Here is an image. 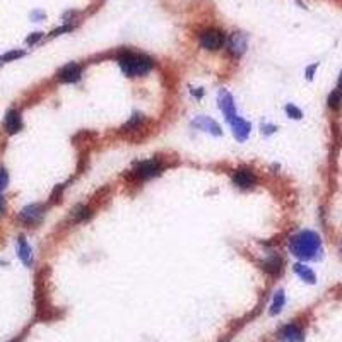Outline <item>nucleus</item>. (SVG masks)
Segmentation results:
<instances>
[{"label": "nucleus", "instance_id": "nucleus-10", "mask_svg": "<svg viewBox=\"0 0 342 342\" xmlns=\"http://www.w3.org/2000/svg\"><path fill=\"white\" fill-rule=\"evenodd\" d=\"M82 76V67L76 62H70L65 67L60 69L59 72V81L65 82V84H72V82H77Z\"/></svg>", "mask_w": 342, "mask_h": 342}, {"label": "nucleus", "instance_id": "nucleus-15", "mask_svg": "<svg viewBox=\"0 0 342 342\" xmlns=\"http://www.w3.org/2000/svg\"><path fill=\"white\" fill-rule=\"evenodd\" d=\"M17 255H19L21 262H23L24 265L29 267L33 264V250L28 245V241H26L24 236H21V238L17 240Z\"/></svg>", "mask_w": 342, "mask_h": 342}, {"label": "nucleus", "instance_id": "nucleus-6", "mask_svg": "<svg viewBox=\"0 0 342 342\" xmlns=\"http://www.w3.org/2000/svg\"><path fill=\"white\" fill-rule=\"evenodd\" d=\"M217 103H219V109L222 111V115H224L226 120L231 124V122L236 118V106H235L233 96L227 93L226 89H221L217 94Z\"/></svg>", "mask_w": 342, "mask_h": 342}, {"label": "nucleus", "instance_id": "nucleus-4", "mask_svg": "<svg viewBox=\"0 0 342 342\" xmlns=\"http://www.w3.org/2000/svg\"><path fill=\"white\" fill-rule=\"evenodd\" d=\"M224 41H226L224 34H222V31H219V29H205V31L199 34V43L204 50L216 51L219 48H222Z\"/></svg>", "mask_w": 342, "mask_h": 342}, {"label": "nucleus", "instance_id": "nucleus-11", "mask_svg": "<svg viewBox=\"0 0 342 342\" xmlns=\"http://www.w3.org/2000/svg\"><path fill=\"white\" fill-rule=\"evenodd\" d=\"M192 127H195V129L199 130H204V132H209L212 135H216V137H219V135H222V130L221 127H219V124L216 120H212V118L209 117H197L192 120Z\"/></svg>", "mask_w": 342, "mask_h": 342}, {"label": "nucleus", "instance_id": "nucleus-3", "mask_svg": "<svg viewBox=\"0 0 342 342\" xmlns=\"http://www.w3.org/2000/svg\"><path fill=\"white\" fill-rule=\"evenodd\" d=\"M161 171H163V164L159 159H147L135 164V168L132 169V177L137 180H151L161 175Z\"/></svg>", "mask_w": 342, "mask_h": 342}, {"label": "nucleus", "instance_id": "nucleus-24", "mask_svg": "<svg viewBox=\"0 0 342 342\" xmlns=\"http://www.w3.org/2000/svg\"><path fill=\"white\" fill-rule=\"evenodd\" d=\"M275 130H277V127L275 125H262V134L264 135H270V134H274Z\"/></svg>", "mask_w": 342, "mask_h": 342}, {"label": "nucleus", "instance_id": "nucleus-29", "mask_svg": "<svg viewBox=\"0 0 342 342\" xmlns=\"http://www.w3.org/2000/svg\"><path fill=\"white\" fill-rule=\"evenodd\" d=\"M339 89L342 91V72H340V76H339Z\"/></svg>", "mask_w": 342, "mask_h": 342}, {"label": "nucleus", "instance_id": "nucleus-25", "mask_svg": "<svg viewBox=\"0 0 342 342\" xmlns=\"http://www.w3.org/2000/svg\"><path fill=\"white\" fill-rule=\"evenodd\" d=\"M39 38H41V33H34L33 36H29L26 41H28V45H34V43H36Z\"/></svg>", "mask_w": 342, "mask_h": 342}, {"label": "nucleus", "instance_id": "nucleus-12", "mask_svg": "<svg viewBox=\"0 0 342 342\" xmlns=\"http://www.w3.org/2000/svg\"><path fill=\"white\" fill-rule=\"evenodd\" d=\"M282 269H284V260L279 255H275V253L262 262V270H264L265 274L272 275V277L279 275L280 272H282Z\"/></svg>", "mask_w": 342, "mask_h": 342}, {"label": "nucleus", "instance_id": "nucleus-14", "mask_svg": "<svg viewBox=\"0 0 342 342\" xmlns=\"http://www.w3.org/2000/svg\"><path fill=\"white\" fill-rule=\"evenodd\" d=\"M4 127H6L9 135H14V134L19 132V130L23 129V120H21L19 111H16V109L7 111L6 120H4Z\"/></svg>", "mask_w": 342, "mask_h": 342}, {"label": "nucleus", "instance_id": "nucleus-13", "mask_svg": "<svg viewBox=\"0 0 342 342\" xmlns=\"http://www.w3.org/2000/svg\"><path fill=\"white\" fill-rule=\"evenodd\" d=\"M231 129H233V135L236 140H240V142H245V140L248 139L250 135V130H252V127L247 120H243V118L236 117L233 122H231Z\"/></svg>", "mask_w": 342, "mask_h": 342}, {"label": "nucleus", "instance_id": "nucleus-5", "mask_svg": "<svg viewBox=\"0 0 342 342\" xmlns=\"http://www.w3.org/2000/svg\"><path fill=\"white\" fill-rule=\"evenodd\" d=\"M233 185L241 188V190H248L257 185V175L250 168H238L233 173Z\"/></svg>", "mask_w": 342, "mask_h": 342}, {"label": "nucleus", "instance_id": "nucleus-23", "mask_svg": "<svg viewBox=\"0 0 342 342\" xmlns=\"http://www.w3.org/2000/svg\"><path fill=\"white\" fill-rule=\"evenodd\" d=\"M9 185V173L4 168H0V192Z\"/></svg>", "mask_w": 342, "mask_h": 342}, {"label": "nucleus", "instance_id": "nucleus-22", "mask_svg": "<svg viewBox=\"0 0 342 342\" xmlns=\"http://www.w3.org/2000/svg\"><path fill=\"white\" fill-rule=\"evenodd\" d=\"M24 55V51L21 50H16V51H9L2 56V62H11V60H16V59H21V56Z\"/></svg>", "mask_w": 342, "mask_h": 342}, {"label": "nucleus", "instance_id": "nucleus-30", "mask_svg": "<svg viewBox=\"0 0 342 342\" xmlns=\"http://www.w3.org/2000/svg\"><path fill=\"white\" fill-rule=\"evenodd\" d=\"M340 250H342V241H340Z\"/></svg>", "mask_w": 342, "mask_h": 342}, {"label": "nucleus", "instance_id": "nucleus-28", "mask_svg": "<svg viewBox=\"0 0 342 342\" xmlns=\"http://www.w3.org/2000/svg\"><path fill=\"white\" fill-rule=\"evenodd\" d=\"M192 94L197 96V98H202V94H204V93H202V91H195V89H194V91H192Z\"/></svg>", "mask_w": 342, "mask_h": 342}, {"label": "nucleus", "instance_id": "nucleus-26", "mask_svg": "<svg viewBox=\"0 0 342 342\" xmlns=\"http://www.w3.org/2000/svg\"><path fill=\"white\" fill-rule=\"evenodd\" d=\"M6 214V199L0 194V216H4Z\"/></svg>", "mask_w": 342, "mask_h": 342}, {"label": "nucleus", "instance_id": "nucleus-19", "mask_svg": "<svg viewBox=\"0 0 342 342\" xmlns=\"http://www.w3.org/2000/svg\"><path fill=\"white\" fill-rule=\"evenodd\" d=\"M284 305H286V296H284V291H279L275 293L274 295V300H272V305H270V311L269 313L272 315H277V313H280L282 311V308H284Z\"/></svg>", "mask_w": 342, "mask_h": 342}, {"label": "nucleus", "instance_id": "nucleus-8", "mask_svg": "<svg viewBox=\"0 0 342 342\" xmlns=\"http://www.w3.org/2000/svg\"><path fill=\"white\" fill-rule=\"evenodd\" d=\"M280 342H305V332L298 323H288L279 330Z\"/></svg>", "mask_w": 342, "mask_h": 342}, {"label": "nucleus", "instance_id": "nucleus-7", "mask_svg": "<svg viewBox=\"0 0 342 342\" xmlns=\"http://www.w3.org/2000/svg\"><path fill=\"white\" fill-rule=\"evenodd\" d=\"M43 216H45V209H43V205L31 204L19 212V221L24 222V224L33 226V224H38V222L43 219Z\"/></svg>", "mask_w": 342, "mask_h": 342}, {"label": "nucleus", "instance_id": "nucleus-18", "mask_svg": "<svg viewBox=\"0 0 342 342\" xmlns=\"http://www.w3.org/2000/svg\"><path fill=\"white\" fill-rule=\"evenodd\" d=\"M144 122H146V117H144L142 113H134V115L130 117V120L122 127V130H125V132H134V130L140 129V125H142Z\"/></svg>", "mask_w": 342, "mask_h": 342}, {"label": "nucleus", "instance_id": "nucleus-21", "mask_svg": "<svg viewBox=\"0 0 342 342\" xmlns=\"http://www.w3.org/2000/svg\"><path fill=\"white\" fill-rule=\"evenodd\" d=\"M286 113L289 118H295V120H300L301 117H303V113H301L300 108H296L295 104H288L286 106Z\"/></svg>", "mask_w": 342, "mask_h": 342}, {"label": "nucleus", "instance_id": "nucleus-27", "mask_svg": "<svg viewBox=\"0 0 342 342\" xmlns=\"http://www.w3.org/2000/svg\"><path fill=\"white\" fill-rule=\"evenodd\" d=\"M317 67H318V65L315 64V65H311V67L306 69V77H308V79L313 77V72H315V69H317Z\"/></svg>", "mask_w": 342, "mask_h": 342}, {"label": "nucleus", "instance_id": "nucleus-2", "mask_svg": "<svg viewBox=\"0 0 342 342\" xmlns=\"http://www.w3.org/2000/svg\"><path fill=\"white\" fill-rule=\"evenodd\" d=\"M118 64H120V69L125 76L129 77H139V76H146L154 67V62H152L151 56L142 55V53H132V51H127L118 59Z\"/></svg>", "mask_w": 342, "mask_h": 342}, {"label": "nucleus", "instance_id": "nucleus-20", "mask_svg": "<svg viewBox=\"0 0 342 342\" xmlns=\"http://www.w3.org/2000/svg\"><path fill=\"white\" fill-rule=\"evenodd\" d=\"M342 104V91L337 87V89H334L330 93V96H328V108L332 109H339Z\"/></svg>", "mask_w": 342, "mask_h": 342}, {"label": "nucleus", "instance_id": "nucleus-1", "mask_svg": "<svg viewBox=\"0 0 342 342\" xmlns=\"http://www.w3.org/2000/svg\"><path fill=\"white\" fill-rule=\"evenodd\" d=\"M289 252L300 260H315L322 253V240L315 231H300L289 240Z\"/></svg>", "mask_w": 342, "mask_h": 342}, {"label": "nucleus", "instance_id": "nucleus-31", "mask_svg": "<svg viewBox=\"0 0 342 342\" xmlns=\"http://www.w3.org/2000/svg\"><path fill=\"white\" fill-rule=\"evenodd\" d=\"M0 60H2V59H0Z\"/></svg>", "mask_w": 342, "mask_h": 342}, {"label": "nucleus", "instance_id": "nucleus-16", "mask_svg": "<svg viewBox=\"0 0 342 342\" xmlns=\"http://www.w3.org/2000/svg\"><path fill=\"white\" fill-rule=\"evenodd\" d=\"M293 270H295V274L298 275V277H300L301 280H305V282H308V284H315V280H317L315 272L310 269V267H306L305 264H295L293 265Z\"/></svg>", "mask_w": 342, "mask_h": 342}, {"label": "nucleus", "instance_id": "nucleus-17", "mask_svg": "<svg viewBox=\"0 0 342 342\" xmlns=\"http://www.w3.org/2000/svg\"><path fill=\"white\" fill-rule=\"evenodd\" d=\"M91 216H93V210H91L89 205H77V207L72 209V212H70V219H72L74 222H82L86 221V219H89Z\"/></svg>", "mask_w": 342, "mask_h": 342}, {"label": "nucleus", "instance_id": "nucleus-9", "mask_svg": "<svg viewBox=\"0 0 342 342\" xmlns=\"http://www.w3.org/2000/svg\"><path fill=\"white\" fill-rule=\"evenodd\" d=\"M247 51V36L241 33H233L227 39V53L238 59Z\"/></svg>", "mask_w": 342, "mask_h": 342}]
</instances>
